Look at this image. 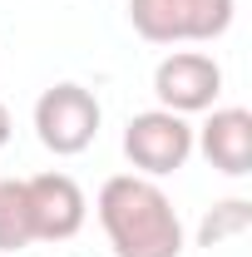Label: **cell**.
I'll use <instances>...</instances> for the list:
<instances>
[{
  "label": "cell",
  "instance_id": "cell-2",
  "mask_svg": "<svg viewBox=\"0 0 252 257\" xmlns=\"http://www.w3.org/2000/svg\"><path fill=\"white\" fill-rule=\"evenodd\" d=\"M237 0H129V20L149 45H198L232 25Z\"/></svg>",
  "mask_w": 252,
  "mask_h": 257
},
{
  "label": "cell",
  "instance_id": "cell-3",
  "mask_svg": "<svg viewBox=\"0 0 252 257\" xmlns=\"http://www.w3.org/2000/svg\"><path fill=\"white\" fill-rule=\"evenodd\" d=\"M99 119H104V109L84 84H50L35 99V134L60 159H74V154H84L94 144Z\"/></svg>",
  "mask_w": 252,
  "mask_h": 257
},
{
  "label": "cell",
  "instance_id": "cell-5",
  "mask_svg": "<svg viewBox=\"0 0 252 257\" xmlns=\"http://www.w3.org/2000/svg\"><path fill=\"white\" fill-rule=\"evenodd\" d=\"M154 94L168 114H208L222 94V64L203 50H173L154 69Z\"/></svg>",
  "mask_w": 252,
  "mask_h": 257
},
{
  "label": "cell",
  "instance_id": "cell-9",
  "mask_svg": "<svg viewBox=\"0 0 252 257\" xmlns=\"http://www.w3.org/2000/svg\"><path fill=\"white\" fill-rule=\"evenodd\" d=\"M252 223V203H242V198H227V203H218L208 218H203V227H198V242L203 247H222L227 237H242Z\"/></svg>",
  "mask_w": 252,
  "mask_h": 257
},
{
  "label": "cell",
  "instance_id": "cell-10",
  "mask_svg": "<svg viewBox=\"0 0 252 257\" xmlns=\"http://www.w3.org/2000/svg\"><path fill=\"white\" fill-rule=\"evenodd\" d=\"M10 128H15V124H10V109H5V104H0V149H5V144H10Z\"/></svg>",
  "mask_w": 252,
  "mask_h": 257
},
{
  "label": "cell",
  "instance_id": "cell-1",
  "mask_svg": "<svg viewBox=\"0 0 252 257\" xmlns=\"http://www.w3.org/2000/svg\"><path fill=\"white\" fill-rule=\"evenodd\" d=\"M94 208L114 257H183V218L154 178L114 173Z\"/></svg>",
  "mask_w": 252,
  "mask_h": 257
},
{
  "label": "cell",
  "instance_id": "cell-7",
  "mask_svg": "<svg viewBox=\"0 0 252 257\" xmlns=\"http://www.w3.org/2000/svg\"><path fill=\"white\" fill-rule=\"evenodd\" d=\"M193 149L227 178L252 173V114L247 109H208V124L193 128Z\"/></svg>",
  "mask_w": 252,
  "mask_h": 257
},
{
  "label": "cell",
  "instance_id": "cell-8",
  "mask_svg": "<svg viewBox=\"0 0 252 257\" xmlns=\"http://www.w3.org/2000/svg\"><path fill=\"white\" fill-rule=\"evenodd\" d=\"M35 242L25 178H0V252H20Z\"/></svg>",
  "mask_w": 252,
  "mask_h": 257
},
{
  "label": "cell",
  "instance_id": "cell-4",
  "mask_svg": "<svg viewBox=\"0 0 252 257\" xmlns=\"http://www.w3.org/2000/svg\"><path fill=\"white\" fill-rule=\"evenodd\" d=\"M124 159L134 163V173L144 178H163L178 173L193 159V124L183 114L168 109H144L124 124Z\"/></svg>",
  "mask_w": 252,
  "mask_h": 257
},
{
  "label": "cell",
  "instance_id": "cell-6",
  "mask_svg": "<svg viewBox=\"0 0 252 257\" xmlns=\"http://www.w3.org/2000/svg\"><path fill=\"white\" fill-rule=\"evenodd\" d=\"M25 198H30L35 242H69L89 218V198L69 173H35V178H25Z\"/></svg>",
  "mask_w": 252,
  "mask_h": 257
}]
</instances>
